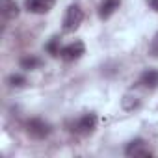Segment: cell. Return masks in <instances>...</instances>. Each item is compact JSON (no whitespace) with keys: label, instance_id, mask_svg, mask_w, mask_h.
I'll use <instances>...</instances> for the list:
<instances>
[{"label":"cell","instance_id":"1","mask_svg":"<svg viewBox=\"0 0 158 158\" xmlns=\"http://www.w3.org/2000/svg\"><path fill=\"white\" fill-rule=\"evenodd\" d=\"M84 21V11L80 10V6H69L67 11H65V17H63V30L65 32H74L78 26L82 24Z\"/></svg>","mask_w":158,"mask_h":158},{"label":"cell","instance_id":"2","mask_svg":"<svg viewBox=\"0 0 158 158\" xmlns=\"http://www.w3.org/2000/svg\"><path fill=\"white\" fill-rule=\"evenodd\" d=\"M26 130H28V134H30L32 138H35V139H45V138L52 132V127H50L47 121H43V119H39V117H34V119L28 121Z\"/></svg>","mask_w":158,"mask_h":158},{"label":"cell","instance_id":"3","mask_svg":"<svg viewBox=\"0 0 158 158\" xmlns=\"http://www.w3.org/2000/svg\"><path fill=\"white\" fill-rule=\"evenodd\" d=\"M84 54H86V45H84L82 41H73V43L65 45V47L60 50V56H61V60H65V61H74V60H78V58H82Z\"/></svg>","mask_w":158,"mask_h":158},{"label":"cell","instance_id":"4","mask_svg":"<svg viewBox=\"0 0 158 158\" xmlns=\"http://www.w3.org/2000/svg\"><path fill=\"white\" fill-rule=\"evenodd\" d=\"M95 127H97V117H95V114H86V115H82L80 119L73 125L71 130H74L76 134H89V132L95 130Z\"/></svg>","mask_w":158,"mask_h":158},{"label":"cell","instance_id":"5","mask_svg":"<svg viewBox=\"0 0 158 158\" xmlns=\"http://www.w3.org/2000/svg\"><path fill=\"white\" fill-rule=\"evenodd\" d=\"M24 4H26V10L30 13L43 15V13H48L54 8L56 0H24Z\"/></svg>","mask_w":158,"mask_h":158},{"label":"cell","instance_id":"6","mask_svg":"<svg viewBox=\"0 0 158 158\" xmlns=\"http://www.w3.org/2000/svg\"><path fill=\"white\" fill-rule=\"evenodd\" d=\"M125 154L127 156H151V151L145 147V141L143 139H134V141H130L127 145Z\"/></svg>","mask_w":158,"mask_h":158},{"label":"cell","instance_id":"7","mask_svg":"<svg viewBox=\"0 0 158 158\" xmlns=\"http://www.w3.org/2000/svg\"><path fill=\"white\" fill-rule=\"evenodd\" d=\"M0 13L6 21H13L19 17V6L13 0H0Z\"/></svg>","mask_w":158,"mask_h":158},{"label":"cell","instance_id":"8","mask_svg":"<svg viewBox=\"0 0 158 158\" xmlns=\"http://www.w3.org/2000/svg\"><path fill=\"white\" fill-rule=\"evenodd\" d=\"M121 6V0H102L99 6V17L101 19H108L114 15V11Z\"/></svg>","mask_w":158,"mask_h":158},{"label":"cell","instance_id":"9","mask_svg":"<svg viewBox=\"0 0 158 158\" xmlns=\"http://www.w3.org/2000/svg\"><path fill=\"white\" fill-rule=\"evenodd\" d=\"M139 84H143V86L149 88V89H154V88L158 86V71H156V69H147V71H143V74H141V78H139Z\"/></svg>","mask_w":158,"mask_h":158},{"label":"cell","instance_id":"10","mask_svg":"<svg viewBox=\"0 0 158 158\" xmlns=\"http://www.w3.org/2000/svg\"><path fill=\"white\" fill-rule=\"evenodd\" d=\"M139 106V95H132V93H127L125 97H123V108L125 110H134V108H138Z\"/></svg>","mask_w":158,"mask_h":158},{"label":"cell","instance_id":"11","mask_svg":"<svg viewBox=\"0 0 158 158\" xmlns=\"http://www.w3.org/2000/svg\"><path fill=\"white\" fill-rule=\"evenodd\" d=\"M39 65H41V60H39V58H35V56H26V58H23V60H21V67H23V69H26V71L37 69Z\"/></svg>","mask_w":158,"mask_h":158},{"label":"cell","instance_id":"12","mask_svg":"<svg viewBox=\"0 0 158 158\" xmlns=\"http://www.w3.org/2000/svg\"><path fill=\"white\" fill-rule=\"evenodd\" d=\"M10 84H11L13 88H21V86L26 84V78L21 76V74H11V76H10Z\"/></svg>","mask_w":158,"mask_h":158},{"label":"cell","instance_id":"13","mask_svg":"<svg viewBox=\"0 0 158 158\" xmlns=\"http://www.w3.org/2000/svg\"><path fill=\"white\" fill-rule=\"evenodd\" d=\"M58 43H60V39H58V37H52V39H50V43H48V45H47L45 48H47V50H48V52H50L52 56H58V54H60Z\"/></svg>","mask_w":158,"mask_h":158},{"label":"cell","instance_id":"14","mask_svg":"<svg viewBox=\"0 0 158 158\" xmlns=\"http://www.w3.org/2000/svg\"><path fill=\"white\" fill-rule=\"evenodd\" d=\"M149 54L158 58V32L154 34V37L151 39V45H149Z\"/></svg>","mask_w":158,"mask_h":158},{"label":"cell","instance_id":"15","mask_svg":"<svg viewBox=\"0 0 158 158\" xmlns=\"http://www.w3.org/2000/svg\"><path fill=\"white\" fill-rule=\"evenodd\" d=\"M147 2H149V6H151L154 11H158V0H147Z\"/></svg>","mask_w":158,"mask_h":158}]
</instances>
